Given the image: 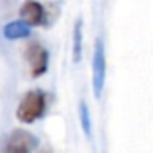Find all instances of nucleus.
<instances>
[{"mask_svg": "<svg viewBox=\"0 0 153 153\" xmlns=\"http://www.w3.org/2000/svg\"><path fill=\"white\" fill-rule=\"evenodd\" d=\"M45 107H46V97L45 92L40 89L30 91L23 96L17 107V119L23 123H33L45 114Z\"/></svg>", "mask_w": 153, "mask_h": 153, "instance_id": "obj_1", "label": "nucleus"}, {"mask_svg": "<svg viewBox=\"0 0 153 153\" xmlns=\"http://www.w3.org/2000/svg\"><path fill=\"white\" fill-rule=\"evenodd\" d=\"M105 76H107L105 46H104L102 38H97L96 46H94V58H92V91L97 99L102 96L104 86H105Z\"/></svg>", "mask_w": 153, "mask_h": 153, "instance_id": "obj_2", "label": "nucleus"}, {"mask_svg": "<svg viewBox=\"0 0 153 153\" xmlns=\"http://www.w3.org/2000/svg\"><path fill=\"white\" fill-rule=\"evenodd\" d=\"M25 58L30 66V74L33 77H40L48 71V61H50V54L45 46L40 43H30L25 50Z\"/></svg>", "mask_w": 153, "mask_h": 153, "instance_id": "obj_3", "label": "nucleus"}, {"mask_svg": "<svg viewBox=\"0 0 153 153\" xmlns=\"http://www.w3.org/2000/svg\"><path fill=\"white\" fill-rule=\"evenodd\" d=\"M38 138L33 133L27 132V130H13L10 133L5 145V152L7 153H31L38 146Z\"/></svg>", "mask_w": 153, "mask_h": 153, "instance_id": "obj_4", "label": "nucleus"}, {"mask_svg": "<svg viewBox=\"0 0 153 153\" xmlns=\"http://www.w3.org/2000/svg\"><path fill=\"white\" fill-rule=\"evenodd\" d=\"M20 15L22 20L27 22L30 27H40L46 20L45 7L36 0H25L23 5L20 7Z\"/></svg>", "mask_w": 153, "mask_h": 153, "instance_id": "obj_5", "label": "nucleus"}, {"mask_svg": "<svg viewBox=\"0 0 153 153\" xmlns=\"http://www.w3.org/2000/svg\"><path fill=\"white\" fill-rule=\"evenodd\" d=\"M2 33H4V36L7 40H22V38L30 36L31 27L23 20H13V22H8L5 25Z\"/></svg>", "mask_w": 153, "mask_h": 153, "instance_id": "obj_6", "label": "nucleus"}, {"mask_svg": "<svg viewBox=\"0 0 153 153\" xmlns=\"http://www.w3.org/2000/svg\"><path fill=\"white\" fill-rule=\"evenodd\" d=\"M82 58V20L77 18L73 30V59L79 63Z\"/></svg>", "mask_w": 153, "mask_h": 153, "instance_id": "obj_7", "label": "nucleus"}, {"mask_svg": "<svg viewBox=\"0 0 153 153\" xmlns=\"http://www.w3.org/2000/svg\"><path fill=\"white\" fill-rule=\"evenodd\" d=\"M79 115H81V125H82V130L87 137H91V132H92V125H91V115H89V109H87L86 102L79 104Z\"/></svg>", "mask_w": 153, "mask_h": 153, "instance_id": "obj_8", "label": "nucleus"}]
</instances>
